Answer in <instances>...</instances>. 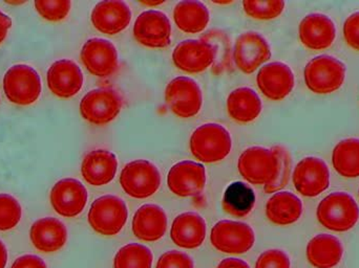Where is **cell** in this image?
Wrapping results in <instances>:
<instances>
[{
	"label": "cell",
	"mask_w": 359,
	"mask_h": 268,
	"mask_svg": "<svg viewBox=\"0 0 359 268\" xmlns=\"http://www.w3.org/2000/svg\"><path fill=\"white\" fill-rule=\"evenodd\" d=\"M189 147L196 160L205 164H213L229 155L232 139L228 130L219 124H204L192 132Z\"/></svg>",
	"instance_id": "obj_1"
},
{
	"label": "cell",
	"mask_w": 359,
	"mask_h": 268,
	"mask_svg": "<svg viewBox=\"0 0 359 268\" xmlns=\"http://www.w3.org/2000/svg\"><path fill=\"white\" fill-rule=\"evenodd\" d=\"M318 223L337 233L350 231L358 225L359 208L355 199L345 192H335L320 202L316 211Z\"/></svg>",
	"instance_id": "obj_2"
},
{
	"label": "cell",
	"mask_w": 359,
	"mask_h": 268,
	"mask_svg": "<svg viewBox=\"0 0 359 268\" xmlns=\"http://www.w3.org/2000/svg\"><path fill=\"white\" fill-rule=\"evenodd\" d=\"M306 85L316 94H329L337 92L346 80V65L332 56L316 57L304 71Z\"/></svg>",
	"instance_id": "obj_3"
},
{
	"label": "cell",
	"mask_w": 359,
	"mask_h": 268,
	"mask_svg": "<svg viewBox=\"0 0 359 268\" xmlns=\"http://www.w3.org/2000/svg\"><path fill=\"white\" fill-rule=\"evenodd\" d=\"M120 185L130 197L145 199L151 197L161 185V174L153 162L137 160L126 164L120 176Z\"/></svg>",
	"instance_id": "obj_4"
},
{
	"label": "cell",
	"mask_w": 359,
	"mask_h": 268,
	"mask_svg": "<svg viewBox=\"0 0 359 268\" xmlns=\"http://www.w3.org/2000/svg\"><path fill=\"white\" fill-rule=\"evenodd\" d=\"M126 202L117 196L105 195L93 202L88 212V223L96 233L102 236L119 234L128 221Z\"/></svg>",
	"instance_id": "obj_5"
},
{
	"label": "cell",
	"mask_w": 359,
	"mask_h": 268,
	"mask_svg": "<svg viewBox=\"0 0 359 268\" xmlns=\"http://www.w3.org/2000/svg\"><path fill=\"white\" fill-rule=\"evenodd\" d=\"M39 75L29 65L11 67L4 78V90L8 101L20 106L33 104L41 94Z\"/></svg>",
	"instance_id": "obj_6"
},
{
	"label": "cell",
	"mask_w": 359,
	"mask_h": 268,
	"mask_svg": "<svg viewBox=\"0 0 359 268\" xmlns=\"http://www.w3.org/2000/svg\"><path fill=\"white\" fill-rule=\"evenodd\" d=\"M238 169L247 183L267 185L276 178L278 158L272 149L250 147L241 154Z\"/></svg>",
	"instance_id": "obj_7"
},
{
	"label": "cell",
	"mask_w": 359,
	"mask_h": 268,
	"mask_svg": "<svg viewBox=\"0 0 359 268\" xmlns=\"http://www.w3.org/2000/svg\"><path fill=\"white\" fill-rule=\"evenodd\" d=\"M210 241L219 252L241 255L253 248L255 235L252 227L246 223L222 220L211 230Z\"/></svg>",
	"instance_id": "obj_8"
},
{
	"label": "cell",
	"mask_w": 359,
	"mask_h": 268,
	"mask_svg": "<svg viewBox=\"0 0 359 268\" xmlns=\"http://www.w3.org/2000/svg\"><path fill=\"white\" fill-rule=\"evenodd\" d=\"M122 108V99L116 90L98 88L90 90L80 102V113L88 123L97 126L113 122Z\"/></svg>",
	"instance_id": "obj_9"
},
{
	"label": "cell",
	"mask_w": 359,
	"mask_h": 268,
	"mask_svg": "<svg viewBox=\"0 0 359 268\" xmlns=\"http://www.w3.org/2000/svg\"><path fill=\"white\" fill-rule=\"evenodd\" d=\"M165 101L175 115L182 119H190L202 109V90L191 78H175L166 87Z\"/></svg>",
	"instance_id": "obj_10"
},
{
	"label": "cell",
	"mask_w": 359,
	"mask_h": 268,
	"mask_svg": "<svg viewBox=\"0 0 359 268\" xmlns=\"http://www.w3.org/2000/svg\"><path fill=\"white\" fill-rule=\"evenodd\" d=\"M134 37L147 48H168L172 42V24L168 15L156 10L141 13L135 21Z\"/></svg>",
	"instance_id": "obj_11"
},
{
	"label": "cell",
	"mask_w": 359,
	"mask_h": 268,
	"mask_svg": "<svg viewBox=\"0 0 359 268\" xmlns=\"http://www.w3.org/2000/svg\"><path fill=\"white\" fill-rule=\"evenodd\" d=\"M293 185L305 197H316L330 185V171L324 160L305 157L293 171Z\"/></svg>",
	"instance_id": "obj_12"
},
{
	"label": "cell",
	"mask_w": 359,
	"mask_h": 268,
	"mask_svg": "<svg viewBox=\"0 0 359 268\" xmlns=\"http://www.w3.org/2000/svg\"><path fill=\"white\" fill-rule=\"evenodd\" d=\"M271 58V48L267 40L255 31L238 36L234 44L233 60L244 73H255L262 64Z\"/></svg>",
	"instance_id": "obj_13"
},
{
	"label": "cell",
	"mask_w": 359,
	"mask_h": 268,
	"mask_svg": "<svg viewBox=\"0 0 359 268\" xmlns=\"http://www.w3.org/2000/svg\"><path fill=\"white\" fill-rule=\"evenodd\" d=\"M80 57L86 69L98 78L111 77L119 67L117 48L109 40L101 38L88 40Z\"/></svg>",
	"instance_id": "obj_14"
},
{
	"label": "cell",
	"mask_w": 359,
	"mask_h": 268,
	"mask_svg": "<svg viewBox=\"0 0 359 268\" xmlns=\"http://www.w3.org/2000/svg\"><path fill=\"white\" fill-rule=\"evenodd\" d=\"M215 46L203 40H184L172 52V61L180 71L198 73L208 69L215 60Z\"/></svg>",
	"instance_id": "obj_15"
},
{
	"label": "cell",
	"mask_w": 359,
	"mask_h": 268,
	"mask_svg": "<svg viewBox=\"0 0 359 268\" xmlns=\"http://www.w3.org/2000/svg\"><path fill=\"white\" fill-rule=\"evenodd\" d=\"M168 185L172 193L179 197L198 195L206 185L204 166L191 160H183L174 164L168 172Z\"/></svg>",
	"instance_id": "obj_16"
},
{
	"label": "cell",
	"mask_w": 359,
	"mask_h": 268,
	"mask_svg": "<svg viewBox=\"0 0 359 268\" xmlns=\"http://www.w3.org/2000/svg\"><path fill=\"white\" fill-rule=\"evenodd\" d=\"M86 187L77 179L59 181L50 191V204L60 216L73 218L81 214L88 202Z\"/></svg>",
	"instance_id": "obj_17"
},
{
	"label": "cell",
	"mask_w": 359,
	"mask_h": 268,
	"mask_svg": "<svg viewBox=\"0 0 359 268\" xmlns=\"http://www.w3.org/2000/svg\"><path fill=\"white\" fill-rule=\"evenodd\" d=\"M294 75L288 65L272 62L264 65L257 76L259 90L272 101L284 100L294 88Z\"/></svg>",
	"instance_id": "obj_18"
},
{
	"label": "cell",
	"mask_w": 359,
	"mask_h": 268,
	"mask_svg": "<svg viewBox=\"0 0 359 268\" xmlns=\"http://www.w3.org/2000/svg\"><path fill=\"white\" fill-rule=\"evenodd\" d=\"M299 35L302 43L309 50H327L337 38V27L330 17L314 13L301 21Z\"/></svg>",
	"instance_id": "obj_19"
},
{
	"label": "cell",
	"mask_w": 359,
	"mask_h": 268,
	"mask_svg": "<svg viewBox=\"0 0 359 268\" xmlns=\"http://www.w3.org/2000/svg\"><path fill=\"white\" fill-rule=\"evenodd\" d=\"M50 92L59 98L76 96L83 86L81 69L74 61L62 59L53 63L46 76Z\"/></svg>",
	"instance_id": "obj_20"
},
{
	"label": "cell",
	"mask_w": 359,
	"mask_h": 268,
	"mask_svg": "<svg viewBox=\"0 0 359 268\" xmlns=\"http://www.w3.org/2000/svg\"><path fill=\"white\" fill-rule=\"evenodd\" d=\"M90 20L95 29L101 33L117 35L130 25L132 10L124 1H101L93 10Z\"/></svg>",
	"instance_id": "obj_21"
},
{
	"label": "cell",
	"mask_w": 359,
	"mask_h": 268,
	"mask_svg": "<svg viewBox=\"0 0 359 268\" xmlns=\"http://www.w3.org/2000/svg\"><path fill=\"white\" fill-rule=\"evenodd\" d=\"M118 169L117 156L104 149L86 154L81 164V174L88 185L102 187L115 178Z\"/></svg>",
	"instance_id": "obj_22"
},
{
	"label": "cell",
	"mask_w": 359,
	"mask_h": 268,
	"mask_svg": "<svg viewBox=\"0 0 359 268\" xmlns=\"http://www.w3.org/2000/svg\"><path fill=\"white\" fill-rule=\"evenodd\" d=\"M168 230V216L161 206L144 204L133 218V233L138 239L155 242L165 235Z\"/></svg>",
	"instance_id": "obj_23"
},
{
	"label": "cell",
	"mask_w": 359,
	"mask_h": 268,
	"mask_svg": "<svg viewBox=\"0 0 359 268\" xmlns=\"http://www.w3.org/2000/svg\"><path fill=\"white\" fill-rule=\"evenodd\" d=\"M170 238L179 248L186 250L200 248L206 238V223L196 213L180 214L172 223Z\"/></svg>",
	"instance_id": "obj_24"
},
{
	"label": "cell",
	"mask_w": 359,
	"mask_h": 268,
	"mask_svg": "<svg viewBox=\"0 0 359 268\" xmlns=\"http://www.w3.org/2000/svg\"><path fill=\"white\" fill-rule=\"evenodd\" d=\"M32 244L42 253H55L67 241V230L60 220L52 217L39 219L29 231Z\"/></svg>",
	"instance_id": "obj_25"
},
{
	"label": "cell",
	"mask_w": 359,
	"mask_h": 268,
	"mask_svg": "<svg viewBox=\"0 0 359 268\" xmlns=\"http://www.w3.org/2000/svg\"><path fill=\"white\" fill-rule=\"evenodd\" d=\"M307 259L316 268H333L343 259L344 248L337 237L320 234L310 240L307 246Z\"/></svg>",
	"instance_id": "obj_26"
},
{
	"label": "cell",
	"mask_w": 359,
	"mask_h": 268,
	"mask_svg": "<svg viewBox=\"0 0 359 268\" xmlns=\"http://www.w3.org/2000/svg\"><path fill=\"white\" fill-rule=\"evenodd\" d=\"M303 214L301 199L291 192H278L266 204V215L276 225H290L297 223Z\"/></svg>",
	"instance_id": "obj_27"
},
{
	"label": "cell",
	"mask_w": 359,
	"mask_h": 268,
	"mask_svg": "<svg viewBox=\"0 0 359 268\" xmlns=\"http://www.w3.org/2000/svg\"><path fill=\"white\" fill-rule=\"evenodd\" d=\"M229 117L238 123H250L262 113V101L255 90L241 87L230 92L227 99Z\"/></svg>",
	"instance_id": "obj_28"
},
{
	"label": "cell",
	"mask_w": 359,
	"mask_h": 268,
	"mask_svg": "<svg viewBox=\"0 0 359 268\" xmlns=\"http://www.w3.org/2000/svg\"><path fill=\"white\" fill-rule=\"evenodd\" d=\"M210 15L203 2L196 0L180 1L174 10L177 27L186 34H198L206 29Z\"/></svg>",
	"instance_id": "obj_29"
},
{
	"label": "cell",
	"mask_w": 359,
	"mask_h": 268,
	"mask_svg": "<svg viewBox=\"0 0 359 268\" xmlns=\"http://www.w3.org/2000/svg\"><path fill=\"white\" fill-rule=\"evenodd\" d=\"M255 204V192L249 185L241 181L231 183L227 188L222 202L224 211L238 218L250 214Z\"/></svg>",
	"instance_id": "obj_30"
},
{
	"label": "cell",
	"mask_w": 359,
	"mask_h": 268,
	"mask_svg": "<svg viewBox=\"0 0 359 268\" xmlns=\"http://www.w3.org/2000/svg\"><path fill=\"white\" fill-rule=\"evenodd\" d=\"M335 171L346 178L359 177V139H347L335 146L332 153Z\"/></svg>",
	"instance_id": "obj_31"
},
{
	"label": "cell",
	"mask_w": 359,
	"mask_h": 268,
	"mask_svg": "<svg viewBox=\"0 0 359 268\" xmlns=\"http://www.w3.org/2000/svg\"><path fill=\"white\" fill-rule=\"evenodd\" d=\"M153 253L142 244H130L120 248L114 260V268H151Z\"/></svg>",
	"instance_id": "obj_32"
},
{
	"label": "cell",
	"mask_w": 359,
	"mask_h": 268,
	"mask_svg": "<svg viewBox=\"0 0 359 268\" xmlns=\"http://www.w3.org/2000/svg\"><path fill=\"white\" fill-rule=\"evenodd\" d=\"M272 151L276 153V158H278V172H276L273 181L264 187V190L267 194L280 192V190L284 189L288 185L291 175V156L288 150L283 146H276L272 148Z\"/></svg>",
	"instance_id": "obj_33"
},
{
	"label": "cell",
	"mask_w": 359,
	"mask_h": 268,
	"mask_svg": "<svg viewBox=\"0 0 359 268\" xmlns=\"http://www.w3.org/2000/svg\"><path fill=\"white\" fill-rule=\"evenodd\" d=\"M245 13L251 18L257 20H271L278 18L284 12V1H266V0H255L243 1Z\"/></svg>",
	"instance_id": "obj_34"
},
{
	"label": "cell",
	"mask_w": 359,
	"mask_h": 268,
	"mask_svg": "<svg viewBox=\"0 0 359 268\" xmlns=\"http://www.w3.org/2000/svg\"><path fill=\"white\" fill-rule=\"evenodd\" d=\"M22 210L18 200L8 194H0V231L14 229L21 219Z\"/></svg>",
	"instance_id": "obj_35"
},
{
	"label": "cell",
	"mask_w": 359,
	"mask_h": 268,
	"mask_svg": "<svg viewBox=\"0 0 359 268\" xmlns=\"http://www.w3.org/2000/svg\"><path fill=\"white\" fill-rule=\"evenodd\" d=\"M72 2L69 0H38L35 1V8L40 16L46 20H63L71 10Z\"/></svg>",
	"instance_id": "obj_36"
},
{
	"label": "cell",
	"mask_w": 359,
	"mask_h": 268,
	"mask_svg": "<svg viewBox=\"0 0 359 268\" xmlns=\"http://www.w3.org/2000/svg\"><path fill=\"white\" fill-rule=\"evenodd\" d=\"M291 262L286 253L280 250L264 252L257 259L255 268H290Z\"/></svg>",
	"instance_id": "obj_37"
},
{
	"label": "cell",
	"mask_w": 359,
	"mask_h": 268,
	"mask_svg": "<svg viewBox=\"0 0 359 268\" xmlns=\"http://www.w3.org/2000/svg\"><path fill=\"white\" fill-rule=\"evenodd\" d=\"M156 268H194V261L184 253L170 251L160 257Z\"/></svg>",
	"instance_id": "obj_38"
},
{
	"label": "cell",
	"mask_w": 359,
	"mask_h": 268,
	"mask_svg": "<svg viewBox=\"0 0 359 268\" xmlns=\"http://www.w3.org/2000/svg\"><path fill=\"white\" fill-rule=\"evenodd\" d=\"M344 37L350 48L359 50V12L354 13L345 21Z\"/></svg>",
	"instance_id": "obj_39"
},
{
	"label": "cell",
	"mask_w": 359,
	"mask_h": 268,
	"mask_svg": "<svg viewBox=\"0 0 359 268\" xmlns=\"http://www.w3.org/2000/svg\"><path fill=\"white\" fill-rule=\"evenodd\" d=\"M11 268H48L46 262L39 257L34 255H25L19 257Z\"/></svg>",
	"instance_id": "obj_40"
},
{
	"label": "cell",
	"mask_w": 359,
	"mask_h": 268,
	"mask_svg": "<svg viewBox=\"0 0 359 268\" xmlns=\"http://www.w3.org/2000/svg\"><path fill=\"white\" fill-rule=\"evenodd\" d=\"M11 27H12V20L10 17L0 10V43L6 39Z\"/></svg>",
	"instance_id": "obj_41"
},
{
	"label": "cell",
	"mask_w": 359,
	"mask_h": 268,
	"mask_svg": "<svg viewBox=\"0 0 359 268\" xmlns=\"http://www.w3.org/2000/svg\"><path fill=\"white\" fill-rule=\"evenodd\" d=\"M217 268H250L245 261L236 258H227L219 263Z\"/></svg>",
	"instance_id": "obj_42"
},
{
	"label": "cell",
	"mask_w": 359,
	"mask_h": 268,
	"mask_svg": "<svg viewBox=\"0 0 359 268\" xmlns=\"http://www.w3.org/2000/svg\"><path fill=\"white\" fill-rule=\"evenodd\" d=\"M8 262V251L6 246L0 241V268H6Z\"/></svg>",
	"instance_id": "obj_43"
}]
</instances>
